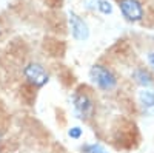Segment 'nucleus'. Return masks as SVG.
Returning a JSON list of instances; mask_svg holds the SVG:
<instances>
[{
  "label": "nucleus",
  "instance_id": "2",
  "mask_svg": "<svg viewBox=\"0 0 154 153\" xmlns=\"http://www.w3.org/2000/svg\"><path fill=\"white\" fill-rule=\"evenodd\" d=\"M71 105L75 118L83 122L91 121L96 114V100L91 96V93L86 90L74 91L71 96Z\"/></svg>",
  "mask_w": 154,
  "mask_h": 153
},
{
  "label": "nucleus",
  "instance_id": "10",
  "mask_svg": "<svg viewBox=\"0 0 154 153\" xmlns=\"http://www.w3.org/2000/svg\"><path fill=\"white\" fill-rule=\"evenodd\" d=\"M83 136V129L79 125H74L68 129V138L72 139V141H79V139Z\"/></svg>",
  "mask_w": 154,
  "mask_h": 153
},
{
  "label": "nucleus",
  "instance_id": "6",
  "mask_svg": "<svg viewBox=\"0 0 154 153\" xmlns=\"http://www.w3.org/2000/svg\"><path fill=\"white\" fill-rule=\"evenodd\" d=\"M131 79L140 88H154V73L146 67H136L131 71Z\"/></svg>",
  "mask_w": 154,
  "mask_h": 153
},
{
  "label": "nucleus",
  "instance_id": "8",
  "mask_svg": "<svg viewBox=\"0 0 154 153\" xmlns=\"http://www.w3.org/2000/svg\"><path fill=\"white\" fill-rule=\"evenodd\" d=\"M82 153H109L100 142H85L80 147Z\"/></svg>",
  "mask_w": 154,
  "mask_h": 153
},
{
  "label": "nucleus",
  "instance_id": "1",
  "mask_svg": "<svg viewBox=\"0 0 154 153\" xmlns=\"http://www.w3.org/2000/svg\"><path fill=\"white\" fill-rule=\"evenodd\" d=\"M88 78L97 90L103 93H111L119 87V78L108 65L103 63H94L88 71Z\"/></svg>",
  "mask_w": 154,
  "mask_h": 153
},
{
  "label": "nucleus",
  "instance_id": "4",
  "mask_svg": "<svg viewBox=\"0 0 154 153\" xmlns=\"http://www.w3.org/2000/svg\"><path fill=\"white\" fill-rule=\"evenodd\" d=\"M117 6L128 23H139L145 19V8L140 0H117Z\"/></svg>",
  "mask_w": 154,
  "mask_h": 153
},
{
  "label": "nucleus",
  "instance_id": "13",
  "mask_svg": "<svg viewBox=\"0 0 154 153\" xmlns=\"http://www.w3.org/2000/svg\"><path fill=\"white\" fill-rule=\"evenodd\" d=\"M2 34H3V30H2V25H0V39H2Z\"/></svg>",
  "mask_w": 154,
  "mask_h": 153
},
{
  "label": "nucleus",
  "instance_id": "3",
  "mask_svg": "<svg viewBox=\"0 0 154 153\" xmlns=\"http://www.w3.org/2000/svg\"><path fill=\"white\" fill-rule=\"evenodd\" d=\"M22 74L25 78V82L31 85L32 88H37V90L43 88L51 79V74L46 70V67L37 60H31L28 63H25V67L22 68Z\"/></svg>",
  "mask_w": 154,
  "mask_h": 153
},
{
  "label": "nucleus",
  "instance_id": "11",
  "mask_svg": "<svg viewBox=\"0 0 154 153\" xmlns=\"http://www.w3.org/2000/svg\"><path fill=\"white\" fill-rule=\"evenodd\" d=\"M96 5H97V0H83V6L88 11H96Z\"/></svg>",
  "mask_w": 154,
  "mask_h": 153
},
{
  "label": "nucleus",
  "instance_id": "12",
  "mask_svg": "<svg viewBox=\"0 0 154 153\" xmlns=\"http://www.w3.org/2000/svg\"><path fill=\"white\" fill-rule=\"evenodd\" d=\"M146 62H148L151 71L154 73V49H151V51H148V53H146Z\"/></svg>",
  "mask_w": 154,
  "mask_h": 153
},
{
  "label": "nucleus",
  "instance_id": "9",
  "mask_svg": "<svg viewBox=\"0 0 154 153\" xmlns=\"http://www.w3.org/2000/svg\"><path fill=\"white\" fill-rule=\"evenodd\" d=\"M96 11L100 12L102 16H111L114 12V5L109 2V0H97Z\"/></svg>",
  "mask_w": 154,
  "mask_h": 153
},
{
  "label": "nucleus",
  "instance_id": "7",
  "mask_svg": "<svg viewBox=\"0 0 154 153\" xmlns=\"http://www.w3.org/2000/svg\"><path fill=\"white\" fill-rule=\"evenodd\" d=\"M137 104L143 114H154V90L152 88H140L137 91Z\"/></svg>",
  "mask_w": 154,
  "mask_h": 153
},
{
  "label": "nucleus",
  "instance_id": "5",
  "mask_svg": "<svg viewBox=\"0 0 154 153\" xmlns=\"http://www.w3.org/2000/svg\"><path fill=\"white\" fill-rule=\"evenodd\" d=\"M68 25L71 37L75 42H86L91 36V30L86 20L75 11H68Z\"/></svg>",
  "mask_w": 154,
  "mask_h": 153
}]
</instances>
